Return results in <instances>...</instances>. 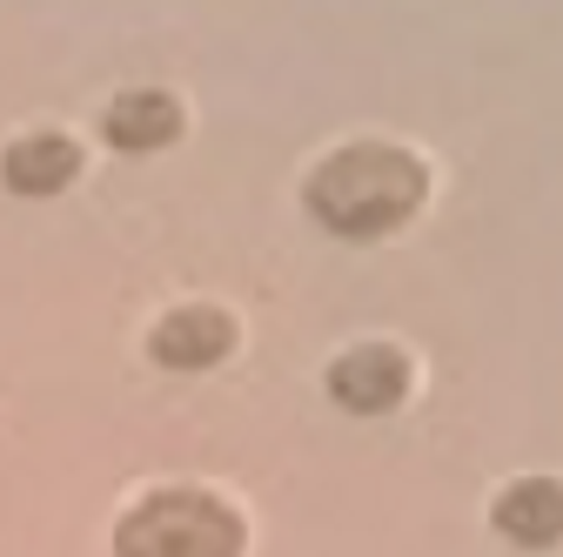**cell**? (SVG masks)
<instances>
[{"label":"cell","instance_id":"cell-2","mask_svg":"<svg viewBox=\"0 0 563 557\" xmlns=\"http://www.w3.org/2000/svg\"><path fill=\"white\" fill-rule=\"evenodd\" d=\"M242 517L208 491H155L114 524V557H235Z\"/></svg>","mask_w":563,"mask_h":557},{"label":"cell","instance_id":"cell-1","mask_svg":"<svg viewBox=\"0 0 563 557\" xmlns=\"http://www.w3.org/2000/svg\"><path fill=\"white\" fill-rule=\"evenodd\" d=\"M422 195H430V168H422L409 149L396 142H356V149H335L302 201H309V216L329 229V236H349V242H369V236H389L402 229Z\"/></svg>","mask_w":563,"mask_h":557},{"label":"cell","instance_id":"cell-7","mask_svg":"<svg viewBox=\"0 0 563 557\" xmlns=\"http://www.w3.org/2000/svg\"><path fill=\"white\" fill-rule=\"evenodd\" d=\"M75 175H81V155H75L67 134H21V142H8V155H0V182L14 195H60Z\"/></svg>","mask_w":563,"mask_h":557},{"label":"cell","instance_id":"cell-4","mask_svg":"<svg viewBox=\"0 0 563 557\" xmlns=\"http://www.w3.org/2000/svg\"><path fill=\"white\" fill-rule=\"evenodd\" d=\"M229 350H235V323H229L222 309H208V303L162 316L155 336H148V357H155L162 370H216Z\"/></svg>","mask_w":563,"mask_h":557},{"label":"cell","instance_id":"cell-3","mask_svg":"<svg viewBox=\"0 0 563 557\" xmlns=\"http://www.w3.org/2000/svg\"><path fill=\"white\" fill-rule=\"evenodd\" d=\"M329 396L356 416H383L409 396V357L389 350V342H356L329 363Z\"/></svg>","mask_w":563,"mask_h":557},{"label":"cell","instance_id":"cell-6","mask_svg":"<svg viewBox=\"0 0 563 557\" xmlns=\"http://www.w3.org/2000/svg\"><path fill=\"white\" fill-rule=\"evenodd\" d=\"M101 134H108L121 155H155V149H168L175 134H181V108L162 88H128V95L108 101Z\"/></svg>","mask_w":563,"mask_h":557},{"label":"cell","instance_id":"cell-5","mask_svg":"<svg viewBox=\"0 0 563 557\" xmlns=\"http://www.w3.org/2000/svg\"><path fill=\"white\" fill-rule=\"evenodd\" d=\"M497 537H510L517 550H550L563 537V483L556 477H517L489 511Z\"/></svg>","mask_w":563,"mask_h":557}]
</instances>
